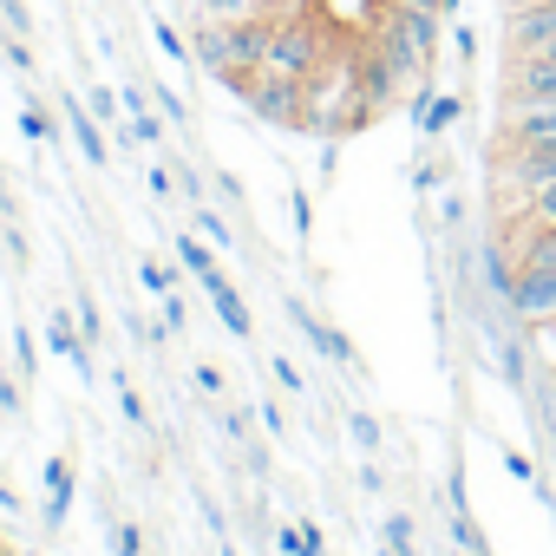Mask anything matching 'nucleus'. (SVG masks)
Returning <instances> with one entry per match:
<instances>
[{"mask_svg": "<svg viewBox=\"0 0 556 556\" xmlns=\"http://www.w3.org/2000/svg\"><path fill=\"white\" fill-rule=\"evenodd\" d=\"M255 413H262V426H268V432H275V439H282V432H289V413H282V406H275V400H262V406H255Z\"/></svg>", "mask_w": 556, "mask_h": 556, "instance_id": "de8ad7c7", "label": "nucleus"}, {"mask_svg": "<svg viewBox=\"0 0 556 556\" xmlns=\"http://www.w3.org/2000/svg\"><path fill=\"white\" fill-rule=\"evenodd\" d=\"M112 556H144V530L118 517V523H112Z\"/></svg>", "mask_w": 556, "mask_h": 556, "instance_id": "7c9ffc66", "label": "nucleus"}, {"mask_svg": "<svg viewBox=\"0 0 556 556\" xmlns=\"http://www.w3.org/2000/svg\"><path fill=\"white\" fill-rule=\"evenodd\" d=\"M387 8H413V14H458V0H387Z\"/></svg>", "mask_w": 556, "mask_h": 556, "instance_id": "79ce46f5", "label": "nucleus"}, {"mask_svg": "<svg viewBox=\"0 0 556 556\" xmlns=\"http://www.w3.org/2000/svg\"><path fill=\"white\" fill-rule=\"evenodd\" d=\"M504 144H556V105H510Z\"/></svg>", "mask_w": 556, "mask_h": 556, "instance_id": "ddd939ff", "label": "nucleus"}, {"mask_svg": "<svg viewBox=\"0 0 556 556\" xmlns=\"http://www.w3.org/2000/svg\"><path fill=\"white\" fill-rule=\"evenodd\" d=\"M170 249H177V268H184V275H197V282L216 268V249H210L197 229H177V236H170Z\"/></svg>", "mask_w": 556, "mask_h": 556, "instance_id": "dca6fc26", "label": "nucleus"}, {"mask_svg": "<svg viewBox=\"0 0 556 556\" xmlns=\"http://www.w3.org/2000/svg\"><path fill=\"white\" fill-rule=\"evenodd\" d=\"M118 105H125V99H118V92H105V86H92V92H86V112H92V118H118Z\"/></svg>", "mask_w": 556, "mask_h": 556, "instance_id": "58836bf2", "label": "nucleus"}, {"mask_svg": "<svg viewBox=\"0 0 556 556\" xmlns=\"http://www.w3.org/2000/svg\"><path fill=\"white\" fill-rule=\"evenodd\" d=\"M144 190H151L157 203H164V197H177V170H170V164H151V170H144Z\"/></svg>", "mask_w": 556, "mask_h": 556, "instance_id": "c9c22d12", "label": "nucleus"}, {"mask_svg": "<svg viewBox=\"0 0 556 556\" xmlns=\"http://www.w3.org/2000/svg\"><path fill=\"white\" fill-rule=\"evenodd\" d=\"M203 295H210V308H216V321H223V328H229L236 341H249V334H255V321H249V302L236 295V282H229V275H223V268H210V275H203Z\"/></svg>", "mask_w": 556, "mask_h": 556, "instance_id": "9b49d317", "label": "nucleus"}, {"mask_svg": "<svg viewBox=\"0 0 556 556\" xmlns=\"http://www.w3.org/2000/svg\"><path fill=\"white\" fill-rule=\"evenodd\" d=\"M268 14V0H197V21H249Z\"/></svg>", "mask_w": 556, "mask_h": 556, "instance_id": "6ab92c4d", "label": "nucleus"}, {"mask_svg": "<svg viewBox=\"0 0 556 556\" xmlns=\"http://www.w3.org/2000/svg\"><path fill=\"white\" fill-rule=\"evenodd\" d=\"M47 348H53L60 361H73L79 380H92V341L73 328V308H53V315H47Z\"/></svg>", "mask_w": 556, "mask_h": 556, "instance_id": "f8f14e48", "label": "nucleus"}, {"mask_svg": "<svg viewBox=\"0 0 556 556\" xmlns=\"http://www.w3.org/2000/svg\"><path fill=\"white\" fill-rule=\"evenodd\" d=\"M197 236H203L210 249H236V229H229V223H223L210 203H197Z\"/></svg>", "mask_w": 556, "mask_h": 556, "instance_id": "412c9836", "label": "nucleus"}, {"mask_svg": "<svg viewBox=\"0 0 556 556\" xmlns=\"http://www.w3.org/2000/svg\"><path fill=\"white\" fill-rule=\"evenodd\" d=\"M478 268H484V289H491V295L504 302V295H510V282H517V268H510V255H504L497 242H484V249H478Z\"/></svg>", "mask_w": 556, "mask_h": 556, "instance_id": "a211bd4d", "label": "nucleus"}, {"mask_svg": "<svg viewBox=\"0 0 556 556\" xmlns=\"http://www.w3.org/2000/svg\"><path fill=\"white\" fill-rule=\"evenodd\" d=\"M439 27H445V14H413V8H387V21H380V34H374V47L406 73V79H419L426 66H432V53H439Z\"/></svg>", "mask_w": 556, "mask_h": 556, "instance_id": "f257e3e1", "label": "nucleus"}, {"mask_svg": "<svg viewBox=\"0 0 556 556\" xmlns=\"http://www.w3.org/2000/svg\"><path fill=\"white\" fill-rule=\"evenodd\" d=\"M151 34H157V53H164V60H177V66H184V60H197V53H190V47H184V34H177V27H170V21H157V27H151Z\"/></svg>", "mask_w": 556, "mask_h": 556, "instance_id": "c85d7f7f", "label": "nucleus"}, {"mask_svg": "<svg viewBox=\"0 0 556 556\" xmlns=\"http://www.w3.org/2000/svg\"><path fill=\"white\" fill-rule=\"evenodd\" d=\"M523 268H556V223H530V236L517 242Z\"/></svg>", "mask_w": 556, "mask_h": 556, "instance_id": "f3484780", "label": "nucleus"}, {"mask_svg": "<svg viewBox=\"0 0 556 556\" xmlns=\"http://www.w3.org/2000/svg\"><path fill=\"white\" fill-rule=\"evenodd\" d=\"M138 282H144L151 295H170V289H177V275H170L164 262H151V255H144V262H138Z\"/></svg>", "mask_w": 556, "mask_h": 556, "instance_id": "cd10ccee", "label": "nucleus"}, {"mask_svg": "<svg viewBox=\"0 0 556 556\" xmlns=\"http://www.w3.org/2000/svg\"><path fill=\"white\" fill-rule=\"evenodd\" d=\"M439 184H452V164H439V157H419V164H413V190H419V197H432Z\"/></svg>", "mask_w": 556, "mask_h": 556, "instance_id": "393cba45", "label": "nucleus"}, {"mask_svg": "<svg viewBox=\"0 0 556 556\" xmlns=\"http://www.w3.org/2000/svg\"><path fill=\"white\" fill-rule=\"evenodd\" d=\"M34 367H40V348H34V334H27V321L14 328V374L34 387Z\"/></svg>", "mask_w": 556, "mask_h": 556, "instance_id": "a878e982", "label": "nucleus"}, {"mask_svg": "<svg viewBox=\"0 0 556 556\" xmlns=\"http://www.w3.org/2000/svg\"><path fill=\"white\" fill-rule=\"evenodd\" d=\"M66 517H73V458L53 452L47 458V530H60Z\"/></svg>", "mask_w": 556, "mask_h": 556, "instance_id": "4468645a", "label": "nucleus"}, {"mask_svg": "<svg viewBox=\"0 0 556 556\" xmlns=\"http://www.w3.org/2000/svg\"><path fill=\"white\" fill-rule=\"evenodd\" d=\"M348 432H354V445H361V452H387V432H380V419H374V413H361V406H354V413H348Z\"/></svg>", "mask_w": 556, "mask_h": 556, "instance_id": "4be33fe9", "label": "nucleus"}, {"mask_svg": "<svg viewBox=\"0 0 556 556\" xmlns=\"http://www.w3.org/2000/svg\"><path fill=\"white\" fill-rule=\"evenodd\" d=\"M523 203H530V223H556V184H543V190H530Z\"/></svg>", "mask_w": 556, "mask_h": 556, "instance_id": "e433bc0d", "label": "nucleus"}, {"mask_svg": "<svg viewBox=\"0 0 556 556\" xmlns=\"http://www.w3.org/2000/svg\"><path fill=\"white\" fill-rule=\"evenodd\" d=\"M268 374H275V387H282V393H295V400L308 393V387H302V367H295L289 354H275V361H268Z\"/></svg>", "mask_w": 556, "mask_h": 556, "instance_id": "2f4dec72", "label": "nucleus"}, {"mask_svg": "<svg viewBox=\"0 0 556 556\" xmlns=\"http://www.w3.org/2000/svg\"><path fill=\"white\" fill-rule=\"evenodd\" d=\"M157 302H164V328H170V334H184V295L170 289V295H157Z\"/></svg>", "mask_w": 556, "mask_h": 556, "instance_id": "49530a36", "label": "nucleus"}, {"mask_svg": "<svg viewBox=\"0 0 556 556\" xmlns=\"http://www.w3.org/2000/svg\"><path fill=\"white\" fill-rule=\"evenodd\" d=\"M197 387H203L210 400H229V380H223V374H216L210 361H197Z\"/></svg>", "mask_w": 556, "mask_h": 556, "instance_id": "a19ab883", "label": "nucleus"}, {"mask_svg": "<svg viewBox=\"0 0 556 556\" xmlns=\"http://www.w3.org/2000/svg\"><path fill=\"white\" fill-rule=\"evenodd\" d=\"M452 543H458L465 556H491V543H484V530L471 523V510H452Z\"/></svg>", "mask_w": 556, "mask_h": 556, "instance_id": "5701e85b", "label": "nucleus"}, {"mask_svg": "<svg viewBox=\"0 0 556 556\" xmlns=\"http://www.w3.org/2000/svg\"><path fill=\"white\" fill-rule=\"evenodd\" d=\"M328 66V40L308 27V21H275L268 27V53H262V73H275V79H315Z\"/></svg>", "mask_w": 556, "mask_h": 556, "instance_id": "f03ea898", "label": "nucleus"}, {"mask_svg": "<svg viewBox=\"0 0 556 556\" xmlns=\"http://www.w3.org/2000/svg\"><path fill=\"white\" fill-rule=\"evenodd\" d=\"M8 60H14L21 73H34V47H27V40H8Z\"/></svg>", "mask_w": 556, "mask_h": 556, "instance_id": "8fccbe9b", "label": "nucleus"}, {"mask_svg": "<svg viewBox=\"0 0 556 556\" xmlns=\"http://www.w3.org/2000/svg\"><path fill=\"white\" fill-rule=\"evenodd\" d=\"M439 229H445V236H458V229H465V197H458V190H445V197H439Z\"/></svg>", "mask_w": 556, "mask_h": 556, "instance_id": "72a5a7b5", "label": "nucleus"}, {"mask_svg": "<svg viewBox=\"0 0 556 556\" xmlns=\"http://www.w3.org/2000/svg\"><path fill=\"white\" fill-rule=\"evenodd\" d=\"M79 334H86V341H92V348H99V341H105V321H99V302H92V295H86V289H79Z\"/></svg>", "mask_w": 556, "mask_h": 556, "instance_id": "f704fd0d", "label": "nucleus"}, {"mask_svg": "<svg viewBox=\"0 0 556 556\" xmlns=\"http://www.w3.org/2000/svg\"><path fill=\"white\" fill-rule=\"evenodd\" d=\"M497 458H504V471H510L517 484H536V465H530L523 452H497Z\"/></svg>", "mask_w": 556, "mask_h": 556, "instance_id": "c03bdc74", "label": "nucleus"}, {"mask_svg": "<svg viewBox=\"0 0 556 556\" xmlns=\"http://www.w3.org/2000/svg\"><path fill=\"white\" fill-rule=\"evenodd\" d=\"M0 249H8V262H14V268H27V236H21V229L0 223Z\"/></svg>", "mask_w": 556, "mask_h": 556, "instance_id": "37998d69", "label": "nucleus"}, {"mask_svg": "<svg viewBox=\"0 0 556 556\" xmlns=\"http://www.w3.org/2000/svg\"><path fill=\"white\" fill-rule=\"evenodd\" d=\"M157 112H164V118H177V125H184V118H190V105H184V99H177V92H170V86H157Z\"/></svg>", "mask_w": 556, "mask_h": 556, "instance_id": "a18cd8bd", "label": "nucleus"}, {"mask_svg": "<svg viewBox=\"0 0 556 556\" xmlns=\"http://www.w3.org/2000/svg\"><path fill=\"white\" fill-rule=\"evenodd\" d=\"M216 197H223V203H242V184H236V177L223 170V177H216Z\"/></svg>", "mask_w": 556, "mask_h": 556, "instance_id": "3c124183", "label": "nucleus"}, {"mask_svg": "<svg viewBox=\"0 0 556 556\" xmlns=\"http://www.w3.org/2000/svg\"><path fill=\"white\" fill-rule=\"evenodd\" d=\"M452 47H458V60H471L478 53V34L471 27H452Z\"/></svg>", "mask_w": 556, "mask_h": 556, "instance_id": "09e8293b", "label": "nucleus"}, {"mask_svg": "<svg viewBox=\"0 0 556 556\" xmlns=\"http://www.w3.org/2000/svg\"><path fill=\"white\" fill-rule=\"evenodd\" d=\"M504 184L517 197L556 184V144H504Z\"/></svg>", "mask_w": 556, "mask_h": 556, "instance_id": "423d86ee", "label": "nucleus"}, {"mask_svg": "<svg viewBox=\"0 0 556 556\" xmlns=\"http://www.w3.org/2000/svg\"><path fill=\"white\" fill-rule=\"evenodd\" d=\"M0 510H8V517H21V510H27V504H21V491H14V484H0Z\"/></svg>", "mask_w": 556, "mask_h": 556, "instance_id": "864d4df0", "label": "nucleus"}, {"mask_svg": "<svg viewBox=\"0 0 556 556\" xmlns=\"http://www.w3.org/2000/svg\"><path fill=\"white\" fill-rule=\"evenodd\" d=\"M223 556H229V549H223Z\"/></svg>", "mask_w": 556, "mask_h": 556, "instance_id": "6e6d98bb", "label": "nucleus"}, {"mask_svg": "<svg viewBox=\"0 0 556 556\" xmlns=\"http://www.w3.org/2000/svg\"><path fill=\"white\" fill-rule=\"evenodd\" d=\"M458 118H465V92H439V86H419V92H413V125H419V144H439Z\"/></svg>", "mask_w": 556, "mask_h": 556, "instance_id": "0eeeda50", "label": "nucleus"}, {"mask_svg": "<svg viewBox=\"0 0 556 556\" xmlns=\"http://www.w3.org/2000/svg\"><path fill=\"white\" fill-rule=\"evenodd\" d=\"M131 334H138L144 348H164V341H170V328H164V321H144V315H131Z\"/></svg>", "mask_w": 556, "mask_h": 556, "instance_id": "ea45409f", "label": "nucleus"}, {"mask_svg": "<svg viewBox=\"0 0 556 556\" xmlns=\"http://www.w3.org/2000/svg\"><path fill=\"white\" fill-rule=\"evenodd\" d=\"M0 556H8V536H0Z\"/></svg>", "mask_w": 556, "mask_h": 556, "instance_id": "5fc2aeb1", "label": "nucleus"}, {"mask_svg": "<svg viewBox=\"0 0 556 556\" xmlns=\"http://www.w3.org/2000/svg\"><path fill=\"white\" fill-rule=\"evenodd\" d=\"M21 138H34V144H53V138H60L53 118H47V105H34V99L21 105Z\"/></svg>", "mask_w": 556, "mask_h": 556, "instance_id": "b1692460", "label": "nucleus"}, {"mask_svg": "<svg viewBox=\"0 0 556 556\" xmlns=\"http://www.w3.org/2000/svg\"><path fill=\"white\" fill-rule=\"evenodd\" d=\"M504 308L517 321H556V268H523L517 262V282H510Z\"/></svg>", "mask_w": 556, "mask_h": 556, "instance_id": "39448f33", "label": "nucleus"}, {"mask_svg": "<svg viewBox=\"0 0 556 556\" xmlns=\"http://www.w3.org/2000/svg\"><path fill=\"white\" fill-rule=\"evenodd\" d=\"M236 99H242L262 125H302V112H308V86H302V79H275V73L242 79Z\"/></svg>", "mask_w": 556, "mask_h": 556, "instance_id": "7ed1b4c3", "label": "nucleus"}, {"mask_svg": "<svg viewBox=\"0 0 556 556\" xmlns=\"http://www.w3.org/2000/svg\"><path fill=\"white\" fill-rule=\"evenodd\" d=\"M289 210H295V236H302V242H315V203H308V190H295V184H289Z\"/></svg>", "mask_w": 556, "mask_h": 556, "instance_id": "c756f323", "label": "nucleus"}, {"mask_svg": "<svg viewBox=\"0 0 556 556\" xmlns=\"http://www.w3.org/2000/svg\"><path fill=\"white\" fill-rule=\"evenodd\" d=\"M27 413V400H21V380H8L0 374V419H21Z\"/></svg>", "mask_w": 556, "mask_h": 556, "instance_id": "4c0bfd02", "label": "nucleus"}, {"mask_svg": "<svg viewBox=\"0 0 556 556\" xmlns=\"http://www.w3.org/2000/svg\"><path fill=\"white\" fill-rule=\"evenodd\" d=\"M510 47L517 53H556V0H530V8H517Z\"/></svg>", "mask_w": 556, "mask_h": 556, "instance_id": "1a4fd4ad", "label": "nucleus"}, {"mask_svg": "<svg viewBox=\"0 0 556 556\" xmlns=\"http://www.w3.org/2000/svg\"><path fill=\"white\" fill-rule=\"evenodd\" d=\"M510 105H556V53H517Z\"/></svg>", "mask_w": 556, "mask_h": 556, "instance_id": "6e6552de", "label": "nucleus"}, {"mask_svg": "<svg viewBox=\"0 0 556 556\" xmlns=\"http://www.w3.org/2000/svg\"><path fill=\"white\" fill-rule=\"evenodd\" d=\"M170 170H177V190H184V203H203V197H210V190H203V170H197V164H184V157H177Z\"/></svg>", "mask_w": 556, "mask_h": 556, "instance_id": "473e14b6", "label": "nucleus"}, {"mask_svg": "<svg viewBox=\"0 0 556 556\" xmlns=\"http://www.w3.org/2000/svg\"><path fill=\"white\" fill-rule=\"evenodd\" d=\"M400 86H413L380 47H367V53H354V92H361V105L380 118V112H393V99H400Z\"/></svg>", "mask_w": 556, "mask_h": 556, "instance_id": "20e7f679", "label": "nucleus"}, {"mask_svg": "<svg viewBox=\"0 0 556 556\" xmlns=\"http://www.w3.org/2000/svg\"><path fill=\"white\" fill-rule=\"evenodd\" d=\"M0 14H8V27H21V34H27V8H21V0H0Z\"/></svg>", "mask_w": 556, "mask_h": 556, "instance_id": "603ef678", "label": "nucleus"}, {"mask_svg": "<svg viewBox=\"0 0 556 556\" xmlns=\"http://www.w3.org/2000/svg\"><path fill=\"white\" fill-rule=\"evenodd\" d=\"M118 419H125L131 432H144V426H151V406H144V393H138L125 374H118Z\"/></svg>", "mask_w": 556, "mask_h": 556, "instance_id": "aec40b11", "label": "nucleus"}, {"mask_svg": "<svg viewBox=\"0 0 556 556\" xmlns=\"http://www.w3.org/2000/svg\"><path fill=\"white\" fill-rule=\"evenodd\" d=\"M66 118H73V138H79L86 164H105V157H112V151H105V131H99V118L79 105V92H66Z\"/></svg>", "mask_w": 556, "mask_h": 556, "instance_id": "2eb2a0df", "label": "nucleus"}, {"mask_svg": "<svg viewBox=\"0 0 556 556\" xmlns=\"http://www.w3.org/2000/svg\"><path fill=\"white\" fill-rule=\"evenodd\" d=\"M275 549H282V556H315L308 523H282V530H275Z\"/></svg>", "mask_w": 556, "mask_h": 556, "instance_id": "bb28decb", "label": "nucleus"}, {"mask_svg": "<svg viewBox=\"0 0 556 556\" xmlns=\"http://www.w3.org/2000/svg\"><path fill=\"white\" fill-rule=\"evenodd\" d=\"M282 308H289V315H295V328H302V334H308V341H315V354H321V361H334V367H354V341H348V334H341V328H328V321H321V315H315V308H302V302H295V295H289V302H282Z\"/></svg>", "mask_w": 556, "mask_h": 556, "instance_id": "9d476101", "label": "nucleus"}]
</instances>
